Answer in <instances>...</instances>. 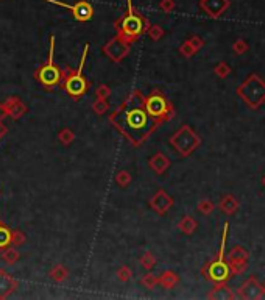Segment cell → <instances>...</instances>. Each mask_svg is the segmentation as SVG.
I'll list each match as a JSON object with an SVG mask.
<instances>
[{"mask_svg": "<svg viewBox=\"0 0 265 300\" xmlns=\"http://www.w3.org/2000/svg\"><path fill=\"white\" fill-rule=\"evenodd\" d=\"M155 263H156L155 256H153L150 252H145V253H144V256L141 258V264H142L147 270H150L153 266H155Z\"/></svg>", "mask_w": 265, "mask_h": 300, "instance_id": "d6a6232c", "label": "cell"}, {"mask_svg": "<svg viewBox=\"0 0 265 300\" xmlns=\"http://www.w3.org/2000/svg\"><path fill=\"white\" fill-rule=\"evenodd\" d=\"M170 144L181 156H189L200 147L201 138L193 132V128L190 125L184 124L170 138Z\"/></svg>", "mask_w": 265, "mask_h": 300, "instance_id": "8992f818", "label": "cell"}, {"mask_svg": "<svg viewBox=\"0 0 265 300\" xmlns=\"http://www.w3.org/2000/svg\"><path fill=\"white\" fill-rule=\"evenodd\" d=\"M150 205L158 214H161V216H162V214H165L173 207V198L165 191L159 189L155 195H153V198L150 200Z\"/></svg>", "mask_w": 265, "mask_h": 300, "instance_id": "4fadbf2b", "label": "cell"}, {"mask_svg": "<svg viewBox=\"0 0 265 300\" xmlns=\"http://www.w3.org/2000/svg\"><path fill=\"white\" fill-rule=\"evenodd\" d=\"M145 110L153 119H156L158 122H165L170 121L175 116V110L172 107V104L164 97V94L161 91H153L151 95L145 97Z\"/></svg>", "mask_w": 265, "mask_h": 300, "instance_id": "52a82bcc", "label": "cell"}, {"mask_svg": "<svg viewBox=\"0 0 265 300\" xmlns=\"http://www.w3.org/2000/svg\"><path fill=\"white\" fill-rule=\"evenodd\" d=\"M103 53L108 56L111 61L114 63H120L125 56L130 53V44L127 41H123L119 36L111 38L106 44L103 46Z\"/></svg>", "mask_w": 265, "mask_h": 300, "instance_id": "8fae6325", "label": "cell"}, {"mask_svg": "<svg viewBox=\"0 0 265 300\" xmlns=\"http://www.w3.org/2000/svg\"><path fill=\"white\" fill-rule=\"evenodd\" d=\"M64 78V74L61 69L55 64V36H50V50H49V58L36 72V80L43 84L46 89H50L53 86H58L61 80Z\"/></svg>", "mask_w": 265, "mask_h": 300, "instance_id": "5b68a950", "label": "cell"}, {"mask_svg": "<svg viewBox=\"0 0 265 300\" xmlns=\"http://www.w3.org/2000/svg\"><path fill=\"white\" fill-rule=\"evenodd\" d=\"M235 295L245 300H259L265 297V286L254 275H251L246 281L240 284Z\"/></svg>", "mask_w": 265, "mask_h": 300, "instance_id": "30bf717a", "label": "cell"}, {"mask_svg": "<svg viewBox=\"0 0 265 300\" xmlns=\"http://www.w3.org/2000/svg\"><path fill=\"white\" fill-rule=\"evenodd\" d=\"M232 50L235 55H243L249 50V46H248V42L245 39H237L234 44H232Z\"/></svg>", "mask_w": 265, "mask_h": 300, "instance_id": "f1b7e54d", "label": "cell"}, {"mask_svg": "<svg viewBox=\"0 0 265 300\" xmlns=\"http://www.w3.org/2000/svg\"><path fill=\"white\" fill-rule=\"evenodd\" d=\"M116 181L120 184L122 188H125V186H127V184H130L131 177H130V174H128V172H125V170H122V172H119V174H117Z\"/></svg>", "mask_w": 265, "mask_h": 300, "instance_id": "e575fe53", "label": "cell"}, {"mask_svg": "<svg viewBox=\"0 0 265 300\" xmlns=\"http://www.w3.org/2000/svg\"><path fill=\"white\" fill-rule=\"evenodd\" d=\"M24 239H25V238H24L22 233H19V232L13 233V232H11V244H22Z\"/></svg>", "mask_w": 265, "mask_h": 300, "instance_id": "ab89813d", "label": "cell"}, {"mask_svg": "<svg viewBox=\"0 0 265 300\" xmlns=\"http://www.w3.org/2000/svg\"><path fill=\"white\" fill-rule=\"evenodd\" d=\"M263 286H265V283H263Z\"/></svg>", "mask_w": 265, "mask_h": 300, "instance_id": "ee69618b", "label": "cell"}, {"mask_svg": "<svg viewBox=\"0 0 265 300\" xmlns=\"http://www.w3.org/2000/svg\"><path fill=\"white\" fill-rule=\"evenodd\" d=\"M179 53L184 56V58H192V56L197 53V50H195L193 47H192V44L189 41H186V42H183L181 44V47H179Z\"/></svg>", "mask_w": 265, "mask_h": 300, "instance_id": "4dcf8cb0", "label": "cell"}, {"mask_svg": "<svg viewBox=\"0 0 265 300\" xmlns=\"http://www.w3.org/2000/svg\"><path fill=\"white\" fill-rule=\"evenodd\" d=\"M214 210H215V205H214L212 200L204 198V200H201V202L198 204V211H200L201 214H204V216H209V214H212Z\"/></svg>", "mask_w": 265, "mask_h": 300, "instance_id": "4316f807", "label": "cell"}, {"mask_svg": "<svg viewBox=\"0 0 265 300\" xmlns=\"http://www.w3.org/2000/svg\"><path fill=\"white\" fill-rule=\"evenodd\" d=\"M178 283H179V277L173 270H165L161 277H158V284H161L165 289H173Z\"/></svg>", "mask_w": 265, "mask_h": 300, "instance_id": "d6986e66", "label": "cell"}, {"mask_svg": "<svg viewBox=\"0 0 265 300\" xmlns=\"http://www.w3.org/2000/svg\"><path fill=\"white\" fill-rule=\"evenodd\" d=\"M159 8L164 13H172V11H175L176 4H175V0H161V2H159Z\"/></svg>", "mask_w": 265, "mask_h": 300, "instance_id": "d590c367", "label": "cell"}, {"mask_svg": "<svg viewBox=\"0 0 265 300\" xmlns=\"http://www.w3.org/2000/svg\"><path fill=\"white\" fill-rule=\"evenodd\" d=\"M187 41L190 42L192 47H193L195 50H197V52H200V50L204 47V41H203L200 36H192V38H189Z\"/></svg>", "mask_w": 265, "mask_h": 300, "instance_id": "74e56055", "label": "cell"}, {"mask_svg": "<svg viewBox=\"0 0 265 300\" xmlns=\"http://www.w3.org/2000/svg\"><path fill=\"white\" fill-rule=\"evenodd\" d=\"M178 227H179V230L183 232L184 235H192V233H195V230H197L198 222L195 221L192 216H184L183 219L179 221Z\"/></svg>", "mask_w": 265, "mask_h": 300, "instance_id": "44dd1931", "label": "cell"}, {"mask_svg": "<svg viewBox=\"0 0 265 300\" xmlns=\"http://www.w3.org/2000/svg\"><path fill=\"white\" fill-rule=\"evenodd\" d=\"M218 208H220L223 213H225V214H228V216H232V214H235L237 211H239L240 202H239V200H237L232 194H226L225 197H223V198L220 200Z\"/></svg>", "mask_w": 265, "mask_h": 300, "instance_id": "e0dca14e", "label": "cell"}, {"mask_svg": "<svg viewBox=\"0 0 265 300\" xmlns=\"http://www.w3.org/2000/svg\"><path fill=\"white\" fill-rule=\"evenodd\" d=\"M228 266L231 269L232 275H242L245 270L248 269V261L240 260V261H228Z\"/></svg>", "mask_w": 265, "mask_h": 300, "instance_id": "cb8c5ba5", "label": "cell"}, {"mask_svg": "<svg viewBox=\"0 0 265 300\" xmlns=\"http://www.w3.org/2000/svg\"><path fill=\"white\" fill-rule=\"evenodd\" d=\"M46 2L69 10L72 13L74 19H77L78 22H88L94 18V7L88 0H78L75 4H66L63 0H46Z\"/></svg>", "mask_w": 265, "mask_h": 300, "instance_id": "9c48e42d", "label": "cell"}, {"mask_svg": "<svg viewBox=\"0 0 265 300\" xmlns=\"http://www.w3.org/2000/svg\"><path fill=\"white\" fill-rule=\"evenodd\" d=\"M18 289V281L8 275L4 270H0V298H7Z\"/></svg>", "mask_w": 265, "mask_h": 300, "instance_id": "9a60e30c", "label": "cell"}, {"mask_svg": "<svg viewBox=\"0 0 265 300\" xmlns=\"http://www.w3.org/2000/svg\"><path fill=\"white\" fill-rule=\"evenodd\" d=\"M19 258H21V255H19V252H16L15 249H8V247H5V249H4L2 260H4L5 263H8V264H15L16 261H19Z\"/></svg>", "mask_w": 265, "mask_h": 300, "instance_id": "d4e9b609", "label": "cell"}, {"mask_svg": "<svg viewBox=\"0 0 265 300\" xmlns=\"http://www.w3.org/2000/svg\"><path fill=\"white\" fill-rule=\"evenodd\" d=\"M228 261H240V260H245V261H249V252L248 249H245L243 246H234L229 253H228Z\"/></svg>", "mask_w": 265, "mask_h": 300, "instance_id": "ffe728a7", "label": "cell"}, {"mask_svg": "<svg viewBox=\"0 0 265 300\" xmlns=\"http://www.w3.org/2000/svg\"><path fill=\"white\" fill-rule=\"evenodd\" d=\"M74 139H75V136H74V133H72L71 128H64V130L60 132V141L63 142V144L69 146Z\"/></svg>", "mask_w": 265, "mask_h": 300, "instance_id": "1f68e13d", "label": "cell"}, {"mask_svg": "<svg viewBox=\"0 0 265 300\" xmlns=\"http://www.w3.org/2000/svg\"><path fill=\"white\" fill-rule=\"evenodd\" d=\"M237 95L253 110L260 108L265 104V81L257 75L251 74L239 88H237Z\"/></svg>", "mask_w": 265, "mask_h": 300, "instance_id": "277c9868", "label": "cell"}, {"mask_svg": "<svg viewBox=\"0 0 265 300\" xmlns=\"http://www.w3.org/2000/svg\"><path fill=\"white\" fill-rule=\"evenodd\" d=\"M88 52H89V44H86L85 49H83V55H81L78 69L75 70V72L69 74L64 78V83H63V88L66 89V92L71 97H74V98L83 97L88 91V81H86L85 77H83V67H85V63H86Z\"/></svg>", "mask_w": 265, "mask_h": 300, "instance_id": "ba28073f", "label": "cell"}, {"mask_svg": "<svg viewBox=\"0 0 265 300\" xmlns=\"http://www.w3.org/2000/svg\"><path fill=\"white\" fill-rule=\"evenodd\" d=\"M262 184H263V188H265V175L262 177Z\"/></svg>", "mask_w": 265, "mask_h": 300, "instance_id": "7bdbcfd3", "label": "cell"}, {"mask_svg": "<svg viewBox=\"0 0 265 300\" xmlns=\"http://www.w3.org/2000/svg\"><path fill=\"white\" fill-rule=\"evenodd\" d=\"M97 98H105L106 100V97L111 94V91H109V88L108 86H105V84H103V86H100L99 89H97Z\"/></svg>", "mask_w": 265, "mask_h": 300, "instance_id": "f35d334b", "label": "cell"}, {"mask_svg": "<svg viewBox=\"0 0 265 300\" xmlns=\"http://www.w3.org/2000/svg\"><path fill=\"white\" fill-rule=\"evenodd\" d=\"M5 133H7V127H5V125L2 124V121H0V138H2V136H4Z\"/></svg>", "mask_w": 265, "mask_h": 300, "instance_id": "60d3db41", "label": "cell"}, {"mask_svg": "<svg viewBox=\"0 0 265 300\" xmlns=\"http://www.w3.org/2000/svg\"><path fill=\"white\" fill-rule=\"evenodd\" d=\"M10 244H11V230H8L2 224V221H0V250H4Z\"/></svg>", "mask_w": 265, "mask_h": 300, "instance_id": "603a6c76", "label": "cell"}, {"mask_svg": "<svg viewBox=\"0 0 265 300\" xmlns=\"http://www.w3.org/2000/svg\"><path fill=\"white\" fill-rule=\"evenodd\" d=\"M150 167L155 170L158 175L164 174L167 169L170 167V160L167 158L164 153H156L153 158L150 160Z\"/></svg>", "mask_w": 265, "mask_h": 300, "instance_id": "ac0fdd59", "label": "cell"}, {"mask_svg": "<svg viewBox=\"0 0 265 300\" xmlns=\"http://www.w3.org/2000/svg\"><path fill=\"white\" fill-rule=\"evenodd\" d=\"M131 269L130 267H127V266H123V267H120L119 269V272H117V277H119V280L120 281H128L130 278H131Z\"/></svg>", "mask_w": 265, "mask_h": 300, "instance_id": "8d00e7d4", "label": "cell"}, {"mask_svg": "<svg viewBox=\"0 0 265 300\" xmlns=\"http://www.w3.org/2000/svg\"><path fill=\"white\" fill-rule=\"evenodd\" d=\"M108 108H109V105L105 98H97L92 105V110H94L95 114H105L108 111Z\"/></svg>", "mask_w": 265, "mask_h": 300, "instance_id": "f546056e", "label": "cell"}, {"mask_svg": "<svg viewBox=\"0 0 265 300\" xmlns=\"http://www.w3.org/2000/svg\"><path fill=\"white\" fill-rule=\"evenodd\" d=\"M228 232H229V224L225 222V227H223V233H221V244H220V250L217 253V256L204 264V267L201 269L203 277L211 281L214 284L218 283H228L231 278V269L228 266V260H226V238H228Z\"/></svg>", "mask_w": 265, "mask_h": 300, "instance_id": "3957f363", "label": "cell"}, {"mask_svg": "<svg viewBox=\"0 0 265 300\" xmlns=\"http://www.w3.org/2000/svg\"><path fill=\"white\" fill-rule=\"evenodd\" d=\"M67 269L64 267V266H61V264H58V266H55L53 269H52V272H50V278L53 280V281H57V283H61V281H64L66 278H67Z\"/></svg>", "mask_w": 265, "mask_h": 300, "instance_id": "7402d4cb", "label": "cell"}, {"mask_svg": "<svg viewBox=\"0 0 265 300\" xmlns=\"http://www.w3.org/2000/svg\"><path fill=\"white\" fill-rule=\"evenodd\" d=\"M4 116H7V114H5V108H4V104H0V121L4 119Z\"/></svg>", "mask_w": 265, "mask_h": 300, "instance_id": "b9f144b4", "label": "cell"}, {"mask_svg": "<svg viewBox=\"0 0 265 300\" xmlns=\"http://www.w3.org/2000/svg\"><path fill=\"white\" fill-rule=\"evenodd\" d=\"M145 97L133 91L123 104L111 114L109 121L116 125L117 130L127 138L133 146H141L147 138L156 130L161 122L153 119L145 110Z\"/></svg>", "mask_w": 265, "mask_h": 300, "instance_id": "6da1fadb", "label": "cell"}, {"mask_svg": "<svg viewBox=\"0 0 265 300\" xmlns=\"http://www.w3.org/2000/svg\"><path fill=\"white\" fill-rule=\"evenodd\" d=\"M229 0H200V8L212 19H218L229 8Z\"/></svg>", "mask_w": 265, "mask_h": 300, "instance_id": "7c38bea8", "label": "cell"}, {"mask_svg": "<svg viewBox=\"0 0 265 300\" xmlns=\"http://www.w3.org/2000/svg\"><path fill=\"white\" fill-rule=\"evenodd\" d=\"M214 74H215L218 78H226V77H229V74H231V67H229L228 63L221 61V63H218V64L214 67Z\"/></svg>", "mask_w": 265, "mask_h": 300, "instance_id": "484cf974", "label": "cell"}, {"mask_svg": "<svg viewBox=\"0 0 265 300\" xmlns=\"http://www.w3.org/2000/svg\"><path fill=\"white\" fill-rule=\"evenodd\" d=\"M142 284L147 288V289H153L155 286H158V277L151 275V274H147L144 278H142Z\"/></svg>", "mask_w": 265, "mask_h": 300, "instance_id": "836d02e7", "label": "cell"}, {"mask_svg": "<svg viewBox=\"0 0 265 300\" xmlns=\"http://www.w3.org/2000/svg\"><path fill=\"white\" fill-rule=\"evenodd\" d=\"M207 297L211 300H234L237 295L229 286H226V283H218L215 284V288L207 294Z\"/></svg>", "mask_w": 265, "mask_h": 300, "instance_id": "2e32d148", "label": "cell"}, {"mask_svg": "<svg viewBox=\"0 0 265 300\" xmlns=\"http://www.w3.org/2000/svg\"><path fill=\"white\" fill-rule=\"evenodd\" d=\"M5 108V114L10 116L11 119H19L22 114L27 111V107L24 105V102L18 97H10L7 102L4 104Z\"/></svg>", "mask_w": 265, "mask_h": 300, "instance_id": "5bb4252c", "label": "cell"}, {"mask_svg": "<svg viewBox=\"0 0 265 300\" xmlns=\"http://www.w3.org/2000/svg\"><path fill=\"white\" fill-rule=\"evenodd\" d=\"M147 32H148V36H150L153 41H159V39L165 35L164 28H162L161 25H158V24H156V25H150Z\"/></svg>", "mask_w": 265, "mask_h": 300, "instance_id": "83f0119b", "label": "cell"}, {"mask_svg": "<svg viewBox=\"0 0 265 300\" xmlns=\"http://www.w3.org/2000/svg\"><path fill=\"white\" fill-rule=\"evenodd\" d=\"M148 21L141 13L134 10L133 0H127V13L116 22L117 36L131 44V42L137 41L139 36H142L148 30Z\"/></svg>", "mask_w": 265, "mask_h": 300, "instance_id": "7a4b0ae2", "label": "cell"}]
</instances>
